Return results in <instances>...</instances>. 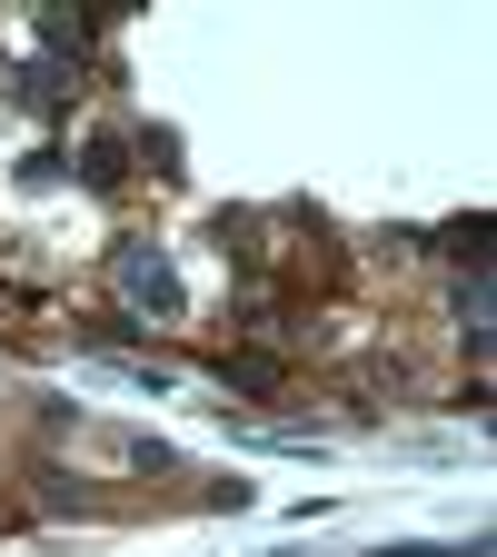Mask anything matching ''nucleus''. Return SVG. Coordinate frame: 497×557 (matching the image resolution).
<instances>
[{"label": "nucleus", "mask_w": 497, "mask_h": 557, "mask_svg": "<svg viewBox=\"0 0 497 557\" xmlns=\"http://www.w3.org/2000/svg\"><path fill=\"white\" fill-rule=\"evenodd\" d=\"M120 278H129V299H150L160 319H179V278H170L150 249H129V259H120Z\"/></svg>", "instance_id": "nucleus-1"}]
</instances>
